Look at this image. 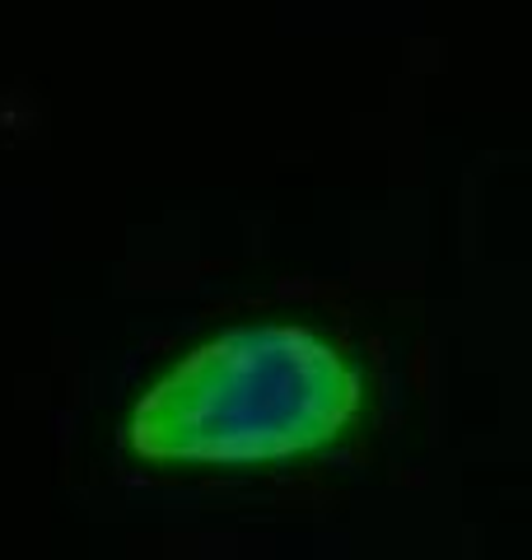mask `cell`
I'll use <instances>...</instances> for the list:
<instances>
[{"mask_svg": "<svg viewBox=\"0 0 532 560\" xmlns=\"http://www.w3.org/2000/svg\"><path fill=\"white\" fill-rule=\"evenodd\" d=\"M374 383L336 331L262 313L201 331L131 393L117 444L154 471H271L336 453Z\"/></svg>", "mask_w": 532, "mask_h": 560, "instance_id": "6da1fadb", "label": "cell"}]
</instances>
